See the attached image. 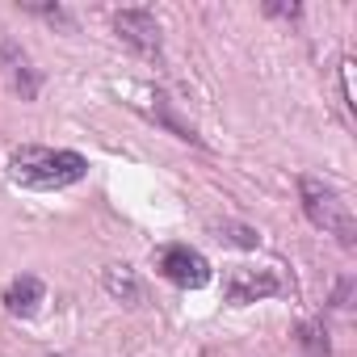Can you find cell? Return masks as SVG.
I'll list each match as a JSON object with an SVG mask.
<instances>
[{
  "mask_svg": "<svg viewBox=\"0 0 357 357\" xmlns=\"http://www.w3.org/2000/svg\"><path fill=\"white\" fill-rule=\"evenodd\" d=\"M265 13H273V17H298V5H290V9L286 5H269Z\"/></svg>",
  "mask_w": 357,
  "mask_h": 357,
  "instance_id": "cell-12",
  "label": "cell"
},
{
  "mask_svg": "<svg viewBox=\"0 0 357 357\" xmlns=\"http://www.w3.org/2000/svg\"><path fill=\"white\" fill-rule=\"evenodd\" d=\"M114 30H118V38H122L135 55H143V59H160L164 38H160V22H155V13H147V9H122V13H114Z\"/></svg>",
  "mask_w": 357,
  "mask_h": 357,
  "instance_id": "cell-4",
  "label": "cell"
},
{
  "mask_svg": "<svg viewBox=\"0 0 357 357\" xmlns=\"http://www.w3.org/2000/svg\"><path fill=\"white\" fill-rule=\"evenodd\" d=\"M282 290L278 273L269 269H248V265H236L223 273V294L231 307H248V303H261V298H273Z\"/></svg>",
  "mask_w": 357,
  "mask_h": 357,
  "instance_id": "cell-5",
  "label": "cell"
},
{
  "mask_svg": "<svg viewBox=\"0 0 357 357\" xmlns=\"http://www.w3.org/2000/svg\"><path fill=\"white\" fill-rule=\"evenodd\" d=\"M0 76L9 80V89H13L22 101H34V97H38V84H43V80H38V72H34L26 47L13 43L9 34H0Z\"/></svg>",
  "mask_w": 357,
  "mask_h": 357,
  "instance_id": "cell-6",
  "label": "cell"
},
{
  "mask_svg": "<svg viewBox=\"0 0 357 357\" xmlns=\"http://www.w3.org/2000/svg\"><path fill=\"white\" fill-rule=\"evenodd\" d=\"M298 340H303V349H307L311 357H332V344H328L324 324H303V328H298Z\"/></svg>",
  "mask_w": 357,
  "mask_h": 357,
  "instance_id": "cell-10",
  "label": "cell"
},
{
  "mask_svg": "<svg viewBox=\"0 0 357 357\" xmlns=\"http://www.w3.org/2000/svg\"><path fill=\"white\" fill-rule=\"evenodd\" d=\"M89 172V160L68 147H17L9 155V176L26 190H63Z\"/></svg>",
  "mask_w": 357,
  "mask_h": 357,
  "instance_id": "cell-1",
  "label": "cell"
},
{
  "mask_svg": "<svg viewBox=\"0 0 357 357\" xmlns=\"http://www.w3.org/2000/svg\"><path fill=\"white\" fill-rule=\"evenodd\" d=\"M101 286L109 290V298H118V303H126V307H139V303L147 298V290H143V282L135 278L130 265H105V269H101Z\"/></svg>",
  "mask_w": 357,
  "mask_h": 357,
  "instance_id": "cell-8",
  "label": "cell"
},
{
  "mask_svg": "<svg viewBox=\"0 0 357 357\" xmlns=\"http://www.w3.org/2000/svg\"><path fill=\"white\" fill-rule=\"evenodd\" d=\"M219 240H227L236 248H257L261 244V236L252 227H244V223H219Z\"/></svg>",
  "mask_w": 357,
  "mask_h": 357,
  "instance_id": "cell-11",
  "label": "cell"
},
{
  "mask_svg": "<svg viewBox=\"0 0 357 357\" xmlns=\"http://www.w3.org/2000/svg\"><path fill=\"white\" fill-rule=\"evenodd\" d=\"M151 101H155V105H151V118H155L160 126H168V130H172L176 139H185V143H202V135H198V130H194L190 122H181V118H176V114L168 109V97H164V93H155Z\"/></svg>",
  "mask_w": 357,
  "mask_h": 357,
  "instance_id": "cell-9",
  "label": "cell"
},
{
  "mask_svg": "<svg viewBox=\"0 0 357 357\" xmlns=\"http://www.w3.org/2000/svg\"><path fill=\"white\" fill-rule=\"evenodd\" d=\"M43 298H47V286H43L34 273H22V278H13V282L5 286V311L17 315V319H30V315L43 307Z\"/></svg>",
  "mask_w": 357,
  "mask_h": 357,
  "instance_id": "cell-7",
  "label": "cell"
},
{
  "mask_svg": "<svg viewBox=\"0 0 357 357\" xmlns=\"http://www.w3.org/2000/svg\"><path fill=\"white\" fill-rule=\"evenodd\" d=\"M298 202H303V215L324 231L332 236L340 248H357V219H353V206L344 202V194L319 176H303L298 181Z\"/></svg>",
  "mask_w": 357,
  "mask_h": 357,
  "instance_id": "cell-2",
  "label": "cell"
},
{
  "mask_svg": "<svg viewBox=\"0 0 357 357\" xmlns=\"http://www.w3.org/2000/svg\"><path fill=\"white\" fill-rule=\"evenodd\" d=\"M155 269L181 290H202L211 282V261L190 244H168L155 252Z\"/></svg>",
  "mask_w": 357,
  "mask_h": 357,
  "instance_id": "cell-3",
  "label": "cell"
}]
</instances>
